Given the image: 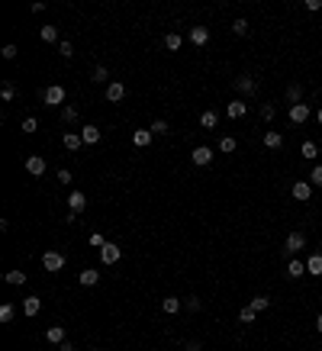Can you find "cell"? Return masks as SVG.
<instances>
[{
    "instance_id": "obj_1",
    "label": "cell",
    "mask_w": 322,
    "mask_h": 351,
    "mask_svg": "<svg viewBox=\"0 0 322 351\" xmlns=\"http://www.w3.org/2000/svg\"><path fill=\"white\" fill-rule=\"evenodd\" d=\"M42 268L52 271V274H58V271L65 268V254L62 251H45V254H42Z\"/></svg>"
},
{
    "instance_id": "obj_2",
    "label": "cell",
    "mask_w": 322,
    "mask_h": 351,
    "mask_svg": "<svg viewBox=\"0 0 322 351\" xmlns=\"http://www.w3.org/2000/svg\"><path fill=\"white\" fill-rule=\"evenodd\" d=\"M42 100L49 103V107H58V103H65V87L62 84H52L42 91Z\"/></svg>"
},
{
    "instance_id": "obj_3",
    "label": "cell",
    "mask_w": 322,
    "mask_h": 351,
    "mask_svg": "<svg viewBox=\"0 0 322 351\" xmlns=\"http://www.w3.org/2000/svg\"><path fill=\"white\" fill-rule=\"evenodd\" d=\"M100 258H103V265H116V261L123 258V248H119L116 242H107V245L100 248Z\"/></svg>"
},
{
    "instance_id": "obj_4",
    "label": "cell",
    "mask_w": 322,
    "mask_h": 351,
    "mask_svg": "<svg viewBox=\"0 0 322 351\" xmlns=\"http://www.w3.org/2000/svg\"><path fill=\"white\" fill-rule=\"evenodd\" d=\"M303 248H306V235H303V232H290V235H287V245H284L287 254H297Z\"/></svg>"
},
{
    "instance_id": "obj_5",
    "label": "cell",
    "mask_w": 322,
    "mask_h": 351,
    "mask_svg": "<svg viewBox=\"0 0 322 351\" xmlns=\"http://www.w3.org/2000/svg\"><path fill=\"white\" fill-rule=\"evenodd\" d=\"M190 158H194L197 168H206V164L213 161V148H210V145H197L194 152H190Z\"/></svg>"
},
{
    "instance_id": "obj_6",
    "label": "cell",
    "mask_w": 322,
    "mask_h": 351,
    "mask_svg": "<svg viewBox=\"0 0 322 351\" xmlns=\"http://www.w3.org/2000/svg\"><path fill=\"white\" fill-rule=\"evenodd\" d=\"M26 171H29L32 178H42V174H45V158H39V155L26 158Z\"/></svg>"
},
{
    "instance_id": "obj_7",
    "label": "cell",
    "mask_w": 322,
    "mask_h": 351,
    "mask_svg": "<svg viewBox=\"0 0 322 351\" xmlns=\"http://www.w3.org/2000/svg\"><path fill=\"white\" fill-rule=\"evenodd\" d=\"M309 197H312V184H306V181H297V184H293V200L306 203Z\"/></svg>"
},
{
    "instance_id": "obj_8",
    "label": "cell",
    "mask_w": 322,
    "mask_h": 351,
    "mask_svg": "<svg viewBox=\"0 0 322 351\" xmlns=\"http://www.w3.org/2000/svg\"><path fill=\"white\" fill-rule=\"evenodd\" d=\"M123 97H126V87L119 84V81H110V84H107V100H110V103H119Z\"/></svg>"
},
{
    "instance_id": "obj_9",
    "label": "cell",
    "mask_w": 322,
    "mask_h": 351,
    "mask_svg": "<svg viewBox=\"0 0 322 351\" xmlns=\"http://www.w3.org/2000/svg\"><path fill=\"white\" fill-rule=\"evenodd\" d=\"M68 206H71V213H84L87 197L81 194V190H71V197H68Z\"/></svg>"
},
{
    "instance_id": "obj_10",
    "label": "cell",
    "mask_w": 322,
    "mask_h": 351,
    "mask_svg": "<svg viewBox=\"0 0 322 351\" xmlns=\"http://www.w3.org/2000/svg\"><path fill=\"white\" fill-rule=\"evenodd\" d=\"M190 42H194V46H206V42H210V29H206V26H194V29H190Z\"/></svg>"
},
{
    "instance_id": "obj_11",
    "label": "cell",
    "mask_w": 322,
    "mask_h": 351,
    "mask_svg": "<svg viewBox=\"0 0 322 351\" xmlns=\"http://www.w3.org/2000/svg\"><path fill=\"white\" fill-rule=\"evenodd\" d=\"M306 119H309V107H306V103L290 107V122H297V126H300V122H306Z\"/></svg>"
},
{
    "instance_id": "obj_12",
    "label": "cell",
    "mask_w": 322,
    "mask_h": 351,
    "mask_svg": "<svg viewBox=\"0 0 322 351\" xmlns=\"http://www.w3.org/2000/svg\"><path fill=\"white\" fill-rule=\"evenodd\" d=\"M236 91H242V94H255V91H258V81H255V77H248V74H242L239 81H236Z\"/></svg>"
},
{
    "instance_id": "obj_13",
    "label": "cell",
    "mask_w": 322,
    "mask_h": 351,
    "mask_svg": "<svg viewBox=\"0 0 322 351\" xmlns=\"http://www.w3.org/2000/svg\"><path fill=\"white\" fill-rule=\"evenodd\" d=\"M216 122H219V113L216 110H203L200 113V126L203 129H216Z\"/></svg>"
},
{
    "instance_id": "obj_14",
    "label": "cell",
    "mask_w": 322,
    "mask_h": 351,
    "mask_svg": "<svg viewBox=\"0 0 322 351\" xmlns=\"http://www.w3.org/2000/svg\"><path fill=\"white\" fill-rule=\"evenodd\" d=\"M81 139H84V145H97L100 142V129L97 126H84L81 129Z\"/></svg>"
},
{
    "instance_id": "obj_15",
    "label": "cell",
    "mask_w": 322,
    "mask_h": 351,
    "mask_svg": "<svg viewBox=\"0 0 322 351\" xmlns=\"http://www.w3.org/2000/svg\"><path fill=\"white\" fill-rule=\"evenodd\" d=\"M132 145H139V148L152 145V129H135L132 133Z\"/></svg>"
},
{
    "instance_id": "obj_16",
    "label": "cell",
    "mask_w": 322,
    "mask_h": 351,
    "mask_svg": "<svg viewBox=\"0 0 322 351\" xmlns=\"http://www.w3.org/2000/svg\"><path fill=\"white\" fill-rule=\"evenodd\" d=\"M306 274H322V251H316V254H309V261H306Z\"/></svg>"
},
{
    "instance_id": "obj_17",
    "label": "cell",
    "mask_w": 322,
    "mask_h": 351,
    "mask_svg": "<svg viewBox=\"0 0 322 351\" xmlns=\"http://www.w3.org/2000/svg\"><path fill=\"white\" fill-rule=\"evenodd\" d=\"M42 310V300H39V296H26V300H23V313L26 316H36Z\"/></svg>"
},
{
    "instance_id": "obj_18",
    "label": "cell",
    "mask_w": 322,
    "mask_h": 351,
    "mask_svg": "<svg viewBox=\"0 0 322 351\" xmlns=\"http://www.w3.org/2000/svg\"><path fill=\"white\" fill-rule=\"evenodd\" d=\"M180 306H184V303H180V300H177V296H164V300H161V310H164V313H168V316H174V313H180Z\"/></svg>"
},
{
    "instance_id": "obj_19",
    "label": "cell",
    "mask_w": 322,
    "mask_h": 351,
    "mask_svg": "<svg viewBox=\"0 0 322 351\" xmlns=\"http://www.w3.org/2000/svg\"><path fill=\"white\" fill-rule=\"evenodd\" d=\"M45 341H52V345H62V341H65V329H62V326L45 329Z\"/></svg>"
},
{
    "instance_id": "obj_20",
    "label": "cell",
    "mask_w": 322,
    "mask_h": 351,
    "mask_svg": "<svg viewBox=\"0 0 322 351\" xmlns=\"http://www.w3.org/2000/svg\"><path fill=\"white\" fill-rule=\"evenodd\" d=\"M287 100H290V107L303 103V87L300 84H290V87H287Z\"/></svg>"
},
{
    "instance_id": "obj_21",
    "label": "cell",
    "mask_w": 322,
    "mask_h": 351,
    "mask_svg": "<svg viewBox=\"0 0 322 351\" xmlns=\"http://www.w3.org/2000/svg\"><path fill=\"white\" fill-rule=\"evenodd\" d=\"M81 145H84V139L77 136V133H65V148H68V152H77Z\"/></svg>"
},
{
    "instance_id": "obj_22",
    "label": "cell",
    "mask_w": 322,
    "mask_h": 351,
    "mask_svg": "<svg viewBox=\"0 0 322 351\" xmlns=\"http://www.w3.org/2000/svg\"><path fill=\"white\" fill-rule=\"evenodd\" d=\"M281 145H284V136H281V133H274V129H271V133L264 136V148H274V152H277Z\"/></svg>"
},
{
    "instance_id": "obj_23",
    "label": "cell",
    "mask_w": 322,
    "mask_h": 351,
    "mask_svg": "<svg viewBox=\"0 0 322 351\" xmlns=\"http://www.w3.org/2000/svg\"><path fill=\"white\" fill-rule=\"evenodd\" d=\"M303 274H306V265H303V261H297V258H293L290 265H287V277H303Z\"/></svg>"
},
{
    "instance_id": "obj_24",
    "label": "cell",
    "mask_w": 322,
    "mask_h": 351,
    "mask_svg": "<svg viewBox=\"0 0 322 351\" xmlns=\"http://www.w3.org/2000/svg\"><path fill=\"white\" fill-rule=\"evenodd\" d=\"M180 46H184V39H180L177 32H168V36H164V49H168V52H177Z\"/></svg>"
},
{
    "instance_id": "obj_25",
    "label": "cell",
    "mask_w": 322,
    "mask_h": 351,
    "mask_svg": "<svg viewBox=\"0 0 322 351\" xmlns=\"http://www.w3.org/2000/svg\"><path fill=\"white\" fill-rule=\"evenodd\" d=\"M107 77H110V71L103 65H97V68H90V81L94 84H107Z\"/></svg>"
},
{
    "instance_id": "obj_26",
    "label": "cell",
    "mask_w": 322,
    "mask_h": 351,
    "mask_svg": "<svg viewBox=\"0 0 322 351\" xmlns=\"http://www.w3.org/2000/svg\"><path fill=\"white\" fill-rule=\"evenodd\" d=\"M97 280H100V274H97L94 268H84V271H81V284H84V287H94Z\"/></svg>"
},
{
    "instance_id": "obj_27",
    "label": "cell",
    "mask_w": 322,
    "mask_h": 351,
    "mask_svg": "<svg viewBox=\"0 0 322 351\" xmlns=\"http://www.w3.org/2000/svg\"><path fill=\"white\" fill-rule=\"evenodd\" d=\"M225 113H229V116H232V119H239V116H245V103H242V100H232V103H229V107H225Z\"/></svg>"
},
{
    "instance_id": "obj_28",
    "label": "cell",
    "mask_w": 322,
    "mask_h": 351,
    "mask_svg": "<svg viewBox=\"0 0 322 351\" xmlns=\"http://www.w3.org/2000/svg\"><path fill=\"white\" fill-rule=\"evenodd\" d=\"M16 319V306L13 303H4L0 306V322H13Z\"/></svg>"
},
{
    "instance_id": "obj_29",
    "label": "cell",
    "mask_w": 322,
    "mask_h": 351,
    "mask_svg": "<svg viewBox=\"0 0 322 351\" xmlns=\"http://www.w3.org/2000/svg\"><path fill=\"white\" fill-rule=\"evenodd\" d=\"M39 39H42V42H58V29H55V26H42V29H39Z\"/></svg>"
},
{
    "instance_id": "obj_30",
    "label": "cell",
    "mask_w": 322,
    "mask_h": 351,
    "mask_svg": "<svg viewBox=\"0 0 322 351\" xmlns=\"http://www.w3.org/2000/svg\"><path fill=\"white\" fill-rule=\"evenodd\" d=\"M236 148H239V142H236L232 136H222V139H219V152L229 155V152H236Z\"/></svg>"
},
{
    "instance_id": "obj_31",
    "label": "cell",
    "mask_w": 322,
    "mask_h": 351,
    "mask_svg": "<svg viewBox=\"0 0 322 351\" xmlns=\"http://www.w3.org/2000/svg\"><path fill=\"white\" fill-rule=\"evenodd\" d=\"M20 126H23V133H26V136H32V133L39 129V119H36V116H26V119L20 122Z\"/></svg>"
},
{
    "instance_id": "obj_32",
    "label": "cell",
    "mask_w": 322,
    "mask_h": 351,
    "mask_svg": "<svg viewBox=\"0 0 322 351\" xmlns=\"http://www.w3.org/2000/svg\"><path fill=\"white\" fill-rule=\"evenodd\" d=\"M232 32H236V36H248V20L245 16H239V20L232 23Z\"/></svg>"
},
{
    "instance_id": "obj_33",
    "label": "cell",
    "mask_w": 322,
    "mask_h": 351,
    "mask_svg": "<svg viewBox=\"0 0 322 351\" xmlns=\"http://www.w3.org/2000/svg\"><path fill=\"white\" fill-rule=\"evenodd\" d=\"M168 133H171V126L164 119H155L152 122V136H168Z\"/></svg>"
},
{
    "instance_id": "obj_34",
    "label": "cell",
    "mask_w": 322,
    "mask_h": 351,
    "mask_svg": "<svg viewBox=\"0 0 322 351\" xmlns=\"http://www.w3.org/2000/svg\"><path fill=\"white\" fill-rule=\"evenodd\" d=\"M7 284L20 287V284H26V274H23V271H7Z\"/></svg>"
},
{
    "instance_id": "obj_35",
    "label": "cell",
    "mask_w": 322,
    "mask_h": 351,
    "mask_svg": "<svg viewBox=\"0 0 322 351\" xmlns=\"http://www.w3.org/2000/svg\"><path fill=\"white\" fill-rule=\"evenodd\" d=\"M248 306H251V310H255V313H264L267 306H271V300H267V296H255V300H251Z\"/></svg>"
},
{
    "instance_id": "obj_36",
    "label": "cell",
    "mask_w": 322,
    "mask_h": 351,
    "mask_svg": "<svg viewBox=\"0 0 322 351\" xmlns=\"http://www.w3.org/2000/svg\"><path fill=\"white\" fill-rule=\"evenodd\" d=\"M316 155H319L316 142H303V158H309V161H312V158H316Z\"/></svg>"
},
{
    "instance_id": "obj_37",
    "label": "cell",
    "mask_w": 322,
    "mask_h": 351,
    "mask_svg": "<svg viewBox=\"0 0 322 351\" xmlns=\"http://www.w3.org/2000/svg\"><path fill=\"white\" fill-rule=\"evenodd\" d=\"M309 184H316V187H322V164H316V168L309 171Z\"/></svg>"
},
{
    "instance_id": "obj_38",
    "label": "cell",
    "mask_w": 322,
    "mask_h": 351,
    "mask_svg": "<svg viewBox=\"0 0 322 351\" xmlns=\"http://www.w3.org/2000/svg\"><path fill=\"white\" fill-rule=\"evenodd\" d=\"M0 97H4V100H13V97H16V87H13V84H4V87H0Z\"/></svg>"
},
{
    "instance_id": "obj_39",
    "label": "cell",
    "mask_w": 322,
    "mask_h": 351,
    "mask_svg": "<svg viewBox=\"0 0 322 351\" xmlns=\"http://www.w3.org/2000/svg\"><path fill=\"white\" fill-rule=\"evenodd\" d=\"M255 316H258V313L251 310V306H245V310L239 313V319H242V322H255Z\"/></svg>"
},
{
    "instance_id": "obj_40",
    "label": "cell",
    "mask_w": 322,
    "mask_h": 351,
    "mask_svg": "<svg viewBox=\"0 0 322 351\" xmlns=\"http://www.w3.org/2000/svg\"><path fill=\"white\" fill-rule=\"evenodd\" d=\"M184 306H187L190 313H200V306H203V303H200V296H187V303H184Z\"/></svg>"
},
{
    "instance_id": "obj_41",
    "label": "cell",
    "mask_w": 322,
    "mask_h": 351,
    "mask_svg": "<svg viewBox=\"0 0 322 351\" xmlns=\"http://www.w3.org/2000/svg\"><path fill=\"white\" fill-rule=\"evenodd\" d=\"M58 52H62L65 58H71L74 55V46H71V42H58Z\"/></svg>"
},
{
    "instance_id": "obj_42",
    "label": "cell",
    "mask_w": 322,
    "mask_h": 351,
    "mask_svg": "<svg viewBox=\"0 0 322 351\" xmlns=\"http://www.w3.org/2000/svg\"><path fill=\"white\" fill-rule=\"evenodd\" d=\"M274 103H264V107H261V119H274Z\"/></svg>"
},
{
    "instance_id": "obj_43",
    "label": "cell",
    "mask_w": 322,
    "mask_h": 351,
    "mask_svg": "<svg viewBox=\"0 0 322 351\" xmlns=\"http://www.w3.org/2000/svg\"><path fill=\"white\" fill-rule=\"evenodd\" d=\"M90 245H94V248H103V245H107V239H103L100 232H94V235H90Z\"/></svg>"
},
{
    "instance_id": "obj_44",
    "label": "cell",
    "mask_w": 322,
    "mask_h": 351,
    "mask_svg": "<svg viewBox=\"0 0 322 351\" xmlns=\"http://www.w3.org/2000/svg\"><path fill=\"white\" fill-rule=\"evenodd\" d=\"M62 119H68V122H74V119H77V110H74V107H65V113H62Z\"/></svg>"
},
{
    "instance_id": "obj_45",
    "label": "cell",
    "mask_w": 322,
    "mask_h": 351,
    "mask_svg": "<svg viewBox=\"0 0 322 351\" xmlns=\"http://www.w3.org/2000/svg\"><path fill=\"white\" fill-rule=\"evenodd\" d=\"M58 184H71V171H68V168L58 171Z\"/></svg>"
},
{
    "instance_id": "obj_46",
    "label": "cell",
    "mask_w": 322,
    "mask_h": 351,
    "mask_svg": "<svg viewBox=\"0 0 322 351\" xmlns=\"http://www.w3.org/2000/svg\"><path fill=\"white\" fill-rule=\"evenodd\" d=\"M4 58H7V61L16 58V46H13V42H10V46H4Z\"/></svg>"
},
{
    "instance_id": "obj_47",
    "label": "cell",
    "mask_w": 322,
    "mask_h": 351,
    "mask_svg": "<svg viewBox=\"0 0 322 351\" xmlns=\"http://www.w3.org/2000/svg\"><path fill=\"white\" fill-rule=\"evenodd\" d=\"M58 351H74V345H71V341H62V345H58Z\"/></svg>"
},
{
    "instance_id": "obj_48",
    "label": "cell",
    "mask_w": 322,
    "mask_h": 351,
    "mask_svg": "<svg viewBox=\"0 0 322 351\" xmlns=\"http://www.w3.org/2000/svg\"><path fill=\"white\" fill-rule=\"evenodd\" d=\"M316 332H322V316H319V319H316Z\"/></svg>"
},
{
    "instance_id": "obj_49",
    "label": "cell",
    "mask_w": 322,
    "mask_h": 351,
    "mask_svg": "<svg viewBox=\"0 0 322 351\" xmlns=\"http://www.w3.org/2000/svg\"><path fill=\"white\" fill-rule=\"evenodd\" d=\"M316 122H319V126H322V110H319V113H316Z\"/></svg>"
}]
</instances>
